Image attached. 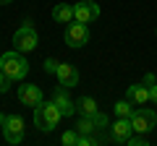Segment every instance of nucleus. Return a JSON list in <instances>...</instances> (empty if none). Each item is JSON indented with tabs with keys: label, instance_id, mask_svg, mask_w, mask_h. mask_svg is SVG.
Returning a JSON list of instances; mask_svg holds the SVG:
<instances>
[{
	"label": "nucleus",
	"instance_id": "obj_1",
	"mask_svg": "<svg viewBox=\"0 0 157 146\" xmlns=\"http://www.w3.org/2000/svg\"><path fill=\"white\" fill-rule=\"evenodd\" d=\"M0 71L6 73L11 81H24L29 73V63L24 57V52L13 50V52H6V55H0Z\"/></svg>",
	"mask_w": 157,
	"mask_h": 146
},
{
	"label": "nucleus",
	"instance_id": "obj_2",
	"mask_svg": "<svg viewBox=\"0 0 157 146\" xmlns=\"http://www.w3.org/2000/svg\"><path fill=\"white\" fill-rule=\"evenodd\" d=\"M60 110L55 107V102H42V104L34 107V125H37L42 133H50V130L58 128L60 123Z\"/></svg>",
	"mask_w": 157,
	"mask_h": 146
},
{
	"label": "nucleus",
	"instance_id": "obj_3",
	"mask_svg": "<svg viewBox=\"0 0 157 146\" xmlns=\"http://www.w3.org/2000/svg\"><path fill=\"white\" fill-rule=\"evenodd\" d=\"M37 45H39V37L32 29V21H24V26L13 34V47L18 52H32V50H37Z\"/></svg>",
	"mask_w": 157,
	"mask_h": 146
},
{
	"label": "nucleus",
	"instance_id": "obj_4",
	"mask_svg": "<svg viewBox=\"0 0 157 146\" xmlns=\"http://www.w3.org/2000/svg\"><path fill=\"white\" fill-rule=\"evenodd\" d=\"M131 125H134V133H152V130H155V125H157L155 110L136 107L134 115H131Z\"/></svg>",
	"mask_w": 157,
	"mask_h": 146
},
{
	"label": "nucleus",
	"instance_id": "obj_5",
	"mask_svg": "<svg viewBox=\"0 0 157 146\" xmlns=\"http://www.w3.org/2000/svg\"><path fill=\"white\" fill-rule=\"evenodd\" d=\"M86 42H89V26L81 21H71L66 26V45L73 47V50H78V47H84Z\"/></svg>",
	"mask_w": 157,
	"mask_h": 146
},
{
	"label": "nucleus",
	"instance_id": "obj_6",
	"mask_svg": "<svg viewBox=\"0 0 157 146\" xmlns=\"http://www.w3.org/2000/svg\"><path fill=\"white\" fill-rule=\"evenodd\" d=\"M3 136H6L8 144H21L24 141V118L21 115H6Z\"/></svg>",
	"mask_w": 157,
	"mask_h": 146
},
{
	"label": "nucleus",
	"instance_id": "obj_7",
	"mask_svg": "<svg viewBox=\"0 0 157 146\" xmlns=\"http://www.w3.org/2000/svg\"><path fill=\"white\" fill-rule=\"evenodd\" d=\"M94 18H100V5L92 3V0H81L73 5V21H81V24H92Z\"/></svg>",
	"mask_w": 157,
	"mask_h": 146
},
{
	"label": "nucleus",
	"instance_id": "obj_8",
	"mask_svg": "<svg viewBox=\"0 0 157 146\" xmlns=\"http://www.w3.org/2000/svg\"><path fill=\"white\" fill-rule=\"evenodd\" d=\"M131 133H134L131 118H118L115 123L110 125V141H113V144H126Z\"/></svg>",
	"mask_w": 157,
	"mask_h": 146
},
{
	"label": "nucleus",
	"instance_id": "obj_9",
	"mask_svg": "<svg viewBox=\"0 0 157 146\" xmlns=\"http://www.w3.org/2000/svg\"><path fill=\"white\" fill-rule=\"evenodd\" d=\"M18 99H21V104H26V107H37V104L45 102V94H42L39 86L24 84V86H18Z\"/></svg>",
	"mask_w": 157,
	"mask_h": 146
},
{
	"label": "nucleus",
	"instance_id": "obj_10",
	"mask_svg": "<svg viewBox=\"0 0 157 146\" xmlns=\"http://www.w3.org/2000/svg\"><path fill=\"white\" fill-rule=\"evenodd\" d=\"M55 76H58V84L66 86V89H73V86L78 84V71H76V65H71V63H60Z\"/></svg>",
	"mask_w": 157,
	"mask_h": 146
},
{
	"label": "nucleus",
	"instance_id": "obj_11",
	"mask_svg": "<svg viewBox=\"0 0 157 146\" xmlns=\"http://www.w3.org/2000/svg\"><path fill=\"white\" fill-rule=\"evenodd\" d=\"M52 102H55V107L60 110L63 118H71V115L76 112V104L68 99V89H66V86H58V89H55V94H52Z\"/></svg>",
	"mask_w": 157,
	"mask_h": 146
},
{
	"label": "nucleus",
	"instance_id": "obj_12",
	"mask_svg": "<svg viewBox=\"0 0 157 146\" xmlns=\"http://www.w3.org/2000/svg\"><path fill=\"white\" fill-rule=\"evenodd\" d=\"M126 99L131 104H147L149 102V86L147 84H131L126 89Z\"/></svg>",
	"mask_w": 157,
	"mask_h": 146
},
{
	"label": "nucleus",
	"instance_id": "obj_13",
	"mask_svg": "<svg viewBox=\"0 0 157 146\" xmlns=\"http://www.w3.org/2000/svg\"><path fill=\"white\" fill-rule=\"evenodd\" d=\"M52 18H55L58 24H71L73 21V5H68V3H58V5L52 8Z\"/></svg>",
	"mask_w": 157,
	"mask_h": 146
},
{
	"label": "nucleus",
	"instance_id": "obj_14",
	"mask_svg": "<svg viewBox=\"0 0 157 146\" xmlns=\"http://www.w3.org/2000/svg\"><path fill=\"white\" fill-rule=\"evenodd\" d=\"M76 110L84 115V118H92V115L97 112V102L92 99V97H81V99H78V104H76Z\"/></svg>",
	"mask_w": 157,
	"mask_h": 146
},
{
	"label": "nucleus",
	"instance_id": "obj_15",
	"mask_svg": "<svg viewBox=\"0 0 157 146\" xmlns=\"http://www.w3.org/2000/svg\"><path fill=\"white\" fill-rule=\"evenodd\" d=\"M113 112H115V118H131L134 115V107H131L128 99H121L113 104Z\"/></svg>",
	"mask_w": 157,
	"mask_h": 146
},
{
	"label": "nucleus",
	"instance_id": "obj_16",
	"mask_svg": "<svg viewBox=\"0 0 157 146\" xmlns=\"http://www.w3.org/2000/svg\"><path fill=\"white\" fill-rule=\"evenodd\" d=\"M76 130L81 136H89V133H94V130H97V125H94V120H92V118H84V115H81V120L76 123Z\"/></svg>",
	"mask_w": 157,
	"mask_h": 146
},
{
	"label": "nucleus",
	"instance_id": "obj_17",
	"mask_svg": "<svg viewBox=\"0 0 157 146\" xmlns=\"http://www.w3.org/2000/svg\"><path fill=\"white\" fill-rule=\"evenodd\" d=\"M126 144H131V146H147V144H149V138H147V133H136V136L131 133Z\"/></svg>",
	"mask_w": 157,
	"mask_h": 146
},
{
	"label": "nucleus",
	"instance_id": "obj_18",
	"mask_svg": "<svg viewBox=\"0 0 157 146\" xmlns=\"http://www.w3.org/2000/svg\"><path fill=\"white\" fill-rule=\"evenodd\" d=\"M60 141H63L66 146H78V130H66Z\"/></svg>",
	"mask_w": 157,
	"mask_h": 146
},
{
	"label": "nucleus",
	"instance_id": "obj_19",
	"mask_svg": "<svg viewBox=\"0 0 157 146\" xmlns=\"http://www.w3.org/2000/svg\"><path fill=\"white\" fill-rule=\"evenodd\" d=\"M58 65H60V63H58L55 57H45V63H42L45 73H58Z\"/></svg>",
	"mask_w": 157,
	"mask_h": 146
},
{
	"label": "nucleus",
	"instance_id": "obj_20",
	"mask_svg": "<svg viewBox=\"0 0 157 146\" xmlns=\"http://www.w3.org/2000/svg\"><path fill=\"white\" fill-rule=\"evenodd\" d=\"M92 120H94V125H97V128H107V118L100 112V110H97V112L92 115Z\"/></svg>",
	"mask_w": 157,
	"mask_h": 146
},
{
	"label": "nucleus",
	"instance_id": "obj_21",
	"mask_svg": "<svg viewBox=\"0 0 157 146\" xmlns=\"http://www.w3.org/2000/svg\"><path fill=\"white\" fill-rule=\"evenodd\" d=\"M8 89H11V78L0 71V94H3V91H8Z\"/></svg>",
	"mask_w": 157,
	"mask_h": 146
},
{
	"label": "nucleus",
	"instance_id": "obj_22",
	"mask_svg": "<svg viewBox=\"0 0 157 146\" xmlns=\"http://www.w3.org/2000/svg\"><path fill=\"white\" fill-rule=\"evenodd\" d=\"M149 99H152V102L157 104V81H155V84L149 86Z\"/></svg>",
	"mask_w": 157,
	"mask_h": 146
},
{
	"label": "nucleus",
	"instance_id": "obj_23",
	"mask_svg": "<svg viewBox=\"0 0 157 146\" xmlns=\"http://www.w3.org/2000/svg\"><path fill=\"white\" fill-rule=\"evenodd\" d=\"M155 81H157V78H155V73H147V76H144V84H147V86H152Z\"/></svg>",
	"mask_w": 157,
	"mask_h": 146
},
{
	"label": "nucleus",
	"instance_id": "obj_24",
	"mask_svg": "<svg viewBox=\"0 0 157 146\" xmlns=\"http://www.w3.org/2000/svg\"><path fill=\"white\" fill-rule=\"evenodd\" d=\"M3 125H6V115L0 112V130H3Z\"/></svg>",
	"mask_w": 157,
	"mask_h": 146
},
{
	"label": "nucleus",
	"instance_id": "obj_25",
	"mask_svg": "<svg viewBox=\"0 0 157 146\" xmlns=\"http://www.w3.org/2000/svg\"><path fill=\"white\" fill-rule=\"evenodd\" d=\"M8 3H13V0H0V5H8Z\"/></svg>",
	"mask_w": 157,
	"mask_h": 146
}]
</instances>
